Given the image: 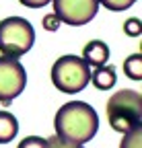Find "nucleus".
Returning a JSON list of instances; mask_svg holds the SVG:
<instances>
[{"instance_id":"nucleus-1","label":"nucleus","mask_w":142,"mask_h":148,"mask_svg":"<svg viewBox=\"0 0 142 148\" xmlns=\"http://www.w3.org/2000/svg\"><path fill=\"white\" fill-rule=\"evenodd\" d=\"M56 136L70 142L84 146L93 140L99 130V115L97 111L84 101H70L58 109L54 117Z\"/></svg>"},{"instance_id":"nucleus-2","label":"nucleus","mask_w":142,"mask_h":148,"mask_svg":"<svg viewBox=\"0 0 142 148\" xmlns=\"http://www.w3.org/2000/svg\"><path fill=\"white\" fill-rule=\"evenodd\" d=\"M107 121L119 134L142 123V95L134 88L117 90L107 101Z\"/></svg>"},{"instance_id":"nucleus-3","label":"nucleus","mask_w":142,"mask_h":148,"mask_svg":"<svg viewBox=\"0 0 142 148\" xmlns=\"http://www.w3.org/2000/svg\"><path fill=\"white\" fill-rule=\"evenodd\" d=\"M35 43V29L23 16H6L0 21V53L19 60Z\"/></svg>"},{"instance_id":"nucleus-4","label":"nucleus","mask_w":142,"mask_h":148,"mask_svg":"<svg viewBox=\"0 0 142 148\" xmlns=\"http://www.w3.org/2000/svg\"><path fill=\"white\" fill-rule=\"evenodd\" d=\"M51 82L62 92L74 95L91 82V66L78 56H62L51 66Z\"/></svg>"},{"instance_id":"nucleus-5","label":"nucleus","mask_w":142,"mask_h":148,"mask_svg":"<svg viewBox=\"0 0 142 148\" xmlns=\"http://www.w3.org/2000/svg\"><path fill=\"white\" fill-rule=\"evenodd\" d=\"M25 86H27L25 66L14 58L0 56V103L8 107L10 101L25 90Z\"/></svg>"},{"instance_id":"nucleus-6","label":"nucleus","mask_w":142,"mask_h":148,"mask_svg":"<svg viewBox=\"0 0 142 148\" xmlns=\"http://www.w3.org/2000/svg\"><path fill=\"white\" fill-rule=\"evenodd\" d=\"M51 4L60 23L70 27L91 23L99 10V0H51Z\"/></svg>"},{"instance_id":"nucleus-7","label":"nucleus","mask_w":142,"mask_h":148,"mask_svg":"<svg viewBox=\"0 0 142 148\" xmlns=\"http://www.w3.org/2000/svg\"><path fill=\"white\" fill-rule=\"evenodd\" d=\"M82 60L86 62V66H93V68H99L103 64H107L109 60V47L105 41L101 39H93L88 41L82 49Z\"/></svg>"},{"instance_id":"nucleus-8","label":"nucleus","mask_w":142,"mask_h":148,"mask_svg":"<svg viewBox=\"0 0 142 148\" xmlns=\"http://www.w3.org/2000/svg\"><path fill=\"white\" fill-rule=\"evenodd\" d=\"M91 80H93V84H95L99 90H109V88L115 84V80H117L115 66L103 64V66L95 68V70L91 72Z\"/></svg>"},{"instance_id":"nucleus-9","label":"nucleus","mask_w":142,"mask_h":148,"mask_svg":"<svg viewBox=\"0 0 142 148\" xmlns=\"http://www.w3.org/2000/svg\"><path fill=\"white\" fill-rule=\"evenodd\" d=\"M19 134V121L10 111L0 109V144H6Z\"/></svg>"},{"instance_id":"nucleus-10","label":"nucleus","mask_w":142,"mask_h":148,"mask_svg":"<svg viewBox=\"0 0 142 148\" xmlns=\"http://www.w3.org/2000/svg\"><path fill=\"white\" fill-rule=\"evenodd\" d=\"M123 72H126V76L132 78V80H142V56L132 53L130 58H126V62H123Z\"/></svg>"},{"instance_id":"nucleus-11","label":"nucleus","mask_w":142,"mask_h":148,"mask_svg":"<svg viewBox=\"0 0 142 148\" xmlns=\"http://www.w3.org/2000/svg\"><path fill=\"white\" fill-rule=\"evenodd\" d=\"M119 148H142V123L123 134V140H121Z\"/></svg>"},{"instance_id":"nucleus-12","label":"nucleus","mask_w":142,"mask_h":148,"mask_svg":"<svg viewBox=\"0 0 142 148\" xmlns=\"http://www.w3.org/2000/svg\"><path fill=\"white\" fill-rule=\"evenodd\" d=\"M123 33H126L128 37H140L142 35V21L136 16L128 18L126 23H123Z\"/></svg>"},{"instance_id":"nucleus-13","label":"nucleus","mask_w":142,"mask_h":148,"mask_svg":"<svg viewBox=\"0 0 142 148\" xmlns=\"http://www.w3.org/2000/svg\"><path fill=\"white\" fill-rule=\"evenodd\" d=\"M136 0H99V4H103L105 8H109L113 12H119V10H126L130 8Z\"/></svg>"},{"instance_id":"nucleus-14","label":"nucleus","mask_w":142,"mask_h":148,"mask_svg":"<svg viewBox=\"0 0 142 148\" xmlns=\"http://www.w3.org/2000/svg\"><path fill=\"white\" fill-rule=\"evenodd\" d=\"M45 148H84V146H80V144H70V142H66V140H62V138H58V136H51V138L45 140Z\"/></svg>"},{"instance_id":"nucleus-15","label":"nucleus","mask_w":142,"mask_h":148,"mask_svg":"<svg viewBox=\"0 0 142 148\" xmlns=\"http://www.w3.org/2000/svg\"><path fill=\"white\" fill-rule=\"evenodd\" d=\"M16 148H45V140L39 136H27L25 140H21Z\"/></svg>"},{"instance_id":"nucleus-16","label":"nucleus","mask_w":142,"mask_h":148,"mask_svg":"<svg viewBox=\"0 0 142 148\" xmlns=\"http://www.w3.org/2000/svg\"><path fill=\"white\" fill-rule=\"evenodd\" d=\"M41 25H43L45 31H58V27H60V18H58L54 12H51V14H45L43 21H41Z\"/></svg>"},{"instance_id":"nucleus-17","label":"nucleus","mask_w":142,"mask_h":148,"mask_svg":"<svg viewBox=\"0 0 142 148\" xmlns=\"http://www.w3.org/2000/svg\"><path fill=\"white\" fill-rule=\"evenodd\" d=\"M19 2L27 8H43L45 4H49L51 0H19Z\"/></svg>"}]
</instances>
